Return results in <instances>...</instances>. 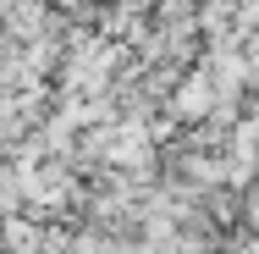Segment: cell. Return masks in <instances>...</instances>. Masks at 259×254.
<instances>
[{
	"instance_id": "6da1fadb",
	"label": "cell",
	"mask_w": 259,
	"mask_h": 254,
	"mask_svg": "<svg viewBox=\"0 0 259 254\" xmlns=\"http://www.w3.org/2000/svg\"><path fill=\"white\" fill-rule=\"evenodd\" d=\"M45 243V221L28 215V210H11L0 215V254H39Z\"/></svg>"
}]
</instances>
